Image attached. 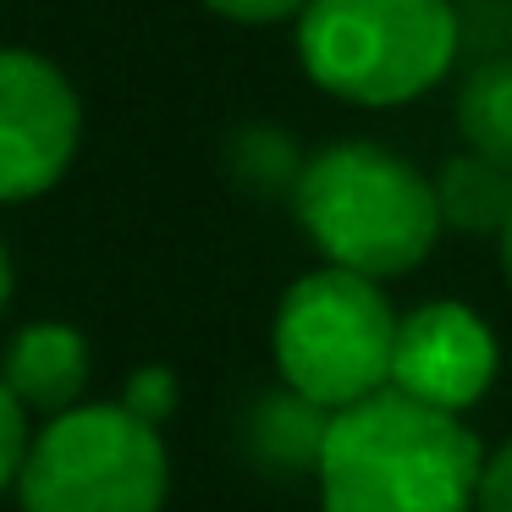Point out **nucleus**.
<instances>
[{"label":"nucleus","instance_id":"2eb2a0df","mask_svg":"<svg viewBox=\"0 0 512 512\" xmlns=\"http://www.w3.org/2000/svg\"><path fill=\"white\" fill-rule=\"evenodd\" d=\"M474 512H512V435L496 452H485V463H479Z\"/></svg>","mask_w":512,"mask_h":512},{"label":"nucleus","instance_id":"39448f33","mask_svg":"<svg viewBox=\"0 0 512 512\" xmlns=\"http://www.w3.org/2000/svg\"><path fill=\"white\" fill-rule=\"evenodd\" d=\"M12 490L23 512H160L171 490L166 441L116 402H78L28 441Z\"/></svg>","mask_w":512,"mask_h":512},{"label":"nucleus","instance_id":"f3484780","mask_svg":"<svg viewBox=\"0 0 512 512\" xmlns=\"http://www.w3.org/2000/svg\"><path fill=\"white\" fill-rule=\"evenodd\" d=\"M6 303H12V254L0 243V314H6Z\"/></svg>","mask_w":512,"mask_h":512},{"label":"nucleus","instance_id":"6e6552de","mask_svg":"<svg viewBox=\"0 0 512 512\" xmlns=\"http://www.w3.org/2000/svg\"><path fill=\"white\" fill-rule=\"evenodd\" d=\"M89 336L78 325L61 320H39L23 325V331L6 342V364H0V386L17 397L23 413H45V419H61L67 408H78L83 391H89Z\"/></svg>","mask_w":512,"mask_h":512},{"label":"nucleus","instance_id":"f03ea898","mask_svg":"<svg viewBox=\"0 0 512 512\" xmlns=\"http://www.w3.org/2000/svg\"><path fill=\"white\" fill-rule=\"evenodd\" d=\"M292 210L325 265L353 270L364 281L419 270L441 237L430 177L364 138H347L303 160L292 182Z\"/></svg>","mask_w":512,"mask_h":512},{"label":"nucleus","instance_id":"a211bd4d","mask_svg":"<svg viewBox=\"0 0 512 512\" xmlns=\"http://www.w3.org/2000/svg\"><path fill=\"white\" fill-rule=\"evenodd\" d=\"M496 243H501V276H507V292H512V221H507V232H501Z\"/></svg>","mask_w":512,"mask_h":512},{"label":"nucleus","instance_id":"f8f14e48","mask_svg":"<svg viewBox=\"0 0 512 512\" xmlns=\"http://www.w3.org/2000/svg\"><path fill=\"white\" fill-rule=\"evenodd\" d=\"M232 171L248 193H276V188L298 182L303 160H298L287 133H276V127H248V133L232 138Z\"/></svg>","mask_w":512,"mask_h":512},{"label":"nucleus","instance_id":"dca6fc26","mask_svg":"<svg viewBox=\"0 0 512 512\" xmlns=\"http://www.w3.org/2000/svg\"><path fill=\"white\" fill-rule=\"evenodd\" d=\"M204 6L232 23H281V17H298L309 0H204Z\"/></svg>","mask_w":512,"mask_h":512},{"label":"nucleus","instance_id":"20e7f679","mask_svg":"<svg viewBox=\"0 0 512 512\" xmlns=\"http://www.w3.org/2000/svg\"><path fill=\"white\" fill-rule=\"evenodd\" d=\"M391 336H397V309L380 281L320 265L287 287L270 325V353L281 386L325 413H342L386 391Z\"/></svg>","mask_w":512,"mask_h":512},{"label":"nucleus","instance_id":"423d86ee","mask_svg":"<svg viewBox=\"0 0 512 512\" xmlns=\"http://www.w3.org/2000/svg\"><path fill=\"white\" fill-rule=\"evenodd\" d=\"M83 105L67 72L34 50H0V204H23L67 177Z\"/></svg>","mask_w":512,"mask_h":512},{"label":"nucleus","instance_id":"ddd939ff","mask_svg":"<svg viewBox=\"0 0 512 512\" xmlns=\"http://www.w3.org/2000/svg\"><path fill=\"white\" fill-rule=\"evenodd\" d=\"M177 397H182L177 369H171V364H138L133 375H127L122 402H116V408L133 413L138 424H149V430H160V424L177 413Z\"/></svg>","mask_w":512,"mask_h":512},{"label":"nucleus","instance_id":"4468645a","mask_svg":"<svg viewBox=\"0 0 512 512\" xmlns=\"http://www.w3.org/2000/svg\"><path fill=\"white\" fill-rule=\"evenodd\" d=\"M28 413L17 408V397L6 386H0V496L17 485V474H23V457H28Z\"/></svg>","mask_w":512,"mask_h":512},{"label":"nucleus","instance_id":"7ed1b4c3","mask_svg":"<svg viewBox=\"0 0 512 512\" xmlns=\"http://www.w3.org/2000/svg\"><path fill=\"white\" fill-rule=\"evenodd\" d=\"M463 17L452 0H309L298 12V61L347 105H408L452 72Z\"/></svg>","mask_w":512,"mask_h":512},{"label":"nucleus","instance_id":"9b49d317","mask_svg":"<svg viewBox=\"0 0 512 512\" xmlns=\"http://www.w3.org/2000/svg\"><path fill=\"white\" fill-rule=\"evenodd\" d=\"M457 133L468 155L512 177V56H490L457 89Z\"/></svg>","mask_w":512,"mask_h":512},{"label":"nucleus","instance_id":"f257e3e1","mask_svg":"<svg viewBox=\"0 0 512 512\" xmlns=\"http://www.w3.org/2000/svg\"><path fill=\"white\" fill-rule=\"evenodd\" d=\"M479 463L468 419L375 391L331 413L314 485L320 512H474Z\"/></svg>","mask_w":512,"mask_h":512},{"label":"nucleus","instance_id":"0eeeda50","mask_svg":"<svg viewBox=\"0 0 512 512\" xmlns=\"http://www.w3.org/2000/svg\"><path fill=\"white\" fill-rule=\"evenodd\" d=\"M496 369H501V342L485 325V314H474L468 303L435 298L419 303L413 314H397L386 391L463 419L496 386Z\"/></svg>","mask_w":512,"mask_h":512},{"label":"nucleus","instance_id":"1a4fd4ad","mask_svg":"<svg viewBox=\"0 0 512 512\" xmlns=\"http://www.w3.org/2000/svg\"><path fill=\"white\" fill-rule=\"evenodd\" d=\"M325 430H331V413L303 402L298 391L276 386V391H265V397H254V408H248V419H243L248 463L276 474V479H303L320 463Z\"/></svg>","mask_w":512,"mask_h":512},{"label":"nucleus","instance_id":"9d476101","mask_svg":"<svg viewBox=\"0 0 512 512\" xmlns=\"http://www.w3.org/2000/svg\"><path fill=\"white\" fill-rule=\"evenodd\" d=\"M435 188V215H441V232L452 226V232L463 237H501L512 221V177L501 166H490V160L479 155H452L441 166V177L430 182Z\"/></svg>","mask_w":512,"mask_h":512}]
</instances>
